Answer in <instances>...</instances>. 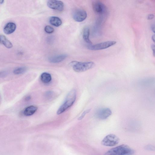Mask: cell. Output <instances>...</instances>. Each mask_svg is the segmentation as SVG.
I'll return each instance as SVG.
<instances>
[{
    "label": "cell",
    "instance_id": "cell-18",
    "mask_svg": "<svg viewBox=\"0 0 155 155\" xmlns=\"http://www.w3.org/2000/svg\"><path fill=\"white\" fill-rule=\"evenodd\" d=\"M44 30L46 33L49 34L53 33L54 31V28L50 26H46Z\"/></svg>",
    "mask_w": 155,
    "mask_h": 155
},
{
    "label": "cell",
    "instance_id": "cell-14",
    "mask_svg": "<svg viewBox=\"0 0 155 155\" xmlns=\"http://www.w3.org/2000/svg\"><path fill=\"white\" fill-rule=\"evenodd\" d=\"M0 44L3 45L6 47L10 48L13 45L11 42L3 35H0Z\"/></svg>",
    "mask_w": 155,
    "mask_h": 155
},
{
    "label": "cell",
    "instance_id": "cell-28",
    "mask_svg": "<svg viewBox=\"0 0 155 155\" xmlns=\"http://www.w3.org/2000/svg\"><path fill=\"white\" fill-rule=\"evenodd\" d=\"M1 72H0V75H1Z\"/></svg>",
    "mask_w": 155,
    "mask_h": 155
},
{
    "label": "cell",
    "instance_id": "cell-4",
    "mask_svg": "<svg viewBox=\"0 0 155 155\" xmlns=\"http://www.w3.org/2000/svg\"><path fill=\"white\" fill-rule=\"evenodd\" d=\"M117 42L114 41H106L94 45H90L88 46V48L91 51L101 50L113 46Z\"/></svg>",
    "mask_w": 155,
    "mask_h": 155
},
{
    "label": "cell",
    "instance_id": "cell-2",
    "mask_svg": "<svg viewBox=\"0 0 155 155\" xmlns=\"http://www.w3.org/2000/svg\"><path fill=\"white\" fill-rule=\"evenodd\" d=\"M134 151L127 145H123L112 149L104 155H131Z\"/></svg>",
    "mask_w": 155,
    "mask_h": 155
},
{
    "label": "cell",
    "instance_id": "cell-16",
    "mask_svg": "<svg viewBox=\"0 0 155 155\" xmlns=\"http://www.w3.org/2000/svg\"><path fill=\"white\" fill-rule=\"evenodd\" d=\"M50 22L52 25L56 26L59 27L62 24L61 20L58 17H52L50 19Z\"/></svg>",
    "mask_w": 155,
    "mask_h": 155
},
{
    "label": "cell",
    "instance_id": "cell-19",
    "mask_svg": "<svg viewBox=\"0 0 155 155\" xmlns=\"http://www.w3.org/2000/svg\"><path fill=\"white\" fill-rule=\"evenodd\" d=\"M90 110L91 109H88L86 110L85 111H84L83 113L81 116L79 118L78 120H82L84 117L89 112V111H90Z\"/></svg>",
    "mask_w": 155,
    "mask_h": 155
},
{
    "label": "cell",
    "instance_id": "cell-7",
    "mask_svg": "<svg viewBox=\"0 0 155 155\" xmlns=\"http://www.w3.org/2000/svg\"><path fill=\"white\" fill-rule=\"evenodd\" d=\"M73 17L76 21L81 22L83 21L86 18L87 14L86 12L83 9H77L73 12Z\"/></svg>",
    "mask_w": 155,
    "mask_h": 155
},
{
    "label": "cell",
    "instance_id": "cell-1",
    "mask_svg": "<svg viewBox=\"0 0 155 155\" xmlns=\"http://www.w3.org/2000/svg\"><path fill=\"white\" fill-rule=\"evenodd\" d=\"M76 91L73 89L68 94L64 103L59 108L57 112L58 115L62 113L70 107H71L75 102L76 96Z\"/></svg>",
    "mask_w": 155,
    "mask_h": 155
},
{
    "label": "cell",
    "instance_id": "cell-24",
    "mask_svg": "<svg viewBox=\"0 0 155 155\" xmlns=\"http://www.w3.org/2000/svg\"><path fill=\"white\" fill-rule=\"evenodd\" d=\"M151 48L153 52V55L154 56H155V45H152L151 46Z\"/></svg>",
    "mask_w": 155,
    "mask_h": 155
},
{
    "label": "cell",
    "instance_id": "cell-17",
    "mask_svg": "<svg viewBox=\"0 0 155 155\" xmlns=\"http://www.w3.org/2000/svg\"><path fill=\"white\" fill-rule=\"evenodd\" d=\"M27 70V68L25 67H19L16 68L13 71V73L16 75L22 74L25 73Z\"/></svg>",
    "mask_w": 155,
    "mask_h": 155
},
{
    "label": "cell",
    "instance_id": "cell-10",
    "mask_svg": "<svg viewBox=\"0 0 155 155\" xmlns=\"http://www.w3.org/2000/svg\"><path fill=\"white\" fill-rule=\"evenodd\" d=\"M67 57V55L62 54L55 55L48 59V61L50 62L56 63L61 62L64 60Z\"/></svg>",
    "mask_w": 155,
    "mask_h": 155
},
{
    "label": "cell",
    "instance_id": "cell-3",
    "mask_svg": "<svg viewBox=\"0 0 155 155\" xmlns=\"http://www.w3.org/2000/svg\"><path fill=\"white\" fill-rule=\"evenodd\" d=\"M74 71L80 73L86 71L93 68L95 65L92 62H79L73 61L71 63Z\"/></svg>",
    "mask_w": 155,
    "mask_h": 155
},
{
    "label": "cell",
    "instance_id": "cell-11",
    "mask_svg": "<svg viewBox=\"0 0 155 155\" xmlns=\"http://www.w3.org/2000/svg\"><path fill=\"white\" fill-rule=\"evenodd\" d=\"M16 25L13 23H9L7 24L4 28V32L6 34H10L15 31Z\"/></svg>",
    "mask_w": 155,
    "mask_h": 155
},
{
    "label": "cell",
    "instance_id": "cell-12",
    "mask_svg": "<svg viewBox=\"0 0 155 155\" xmlns=\"http://www.w3.org/2000/svg\"><path fill=\"white\" fill-rule=\"evenodd\" d=\"M38 109L37 107L34 105H31L26 107L24 110L23 114L25 116H29L33 115Z\"/></svg>",
    "mask_w": 155,
    "mask_h": 155
},
{
    "label": "cell",
    "instance_id": "cell-23",
    "mask_svg": "<svg viewBox=\"0 0 155 155\" xmlns=\"http://www.w3.org/2000/svg\"><path fill=\"white\" fill-rule=\"evenodd\" d=\"M31 96L30 95L27 96L25 98V100L27 102L31 100Z\"/></svg>",
    "mask_w": 155,
    "mask_h": 155
},
{
    "label": "cell",
    "instance_id": "cell-9",
    "mask_svg": "<svg viewBox=\"0 0 155 155\" xmlns=\"http://www.w3.org/2000/svg\"><path fill=\"white\" fill-rule=\"evenodd\" d=\"M112 114V111L109 108H104L100 109L97 111L95 114L96 116L101 119H107Z\"/></svg>",
    "mask_w": 155,
    "mask_h": 155
},
{
    "label": "cell",
    "instance_id": "cell-8",
    "mask_svg": "<svg viewBox=\"0 0 155 155\" xmlns=\"http://www.w3.org/2000/svg\"><path fill=\"white\" fill-rule=\"evenodd\" d=\"M47 5L49 8L60 12L62 11L64 9V4L60 1L50 0L48 1Z\"/></svg>",
    "mask_w": 155,
    "mask_h": 155
},
{
    "label": "cell",
    "instance_id": "cell-21",
    "mask_svg": "<svg viewBox=\"0 0 155 155\" xmlns=\"http://www.w3.org/2000/svg\"><path fill=\"white\" fill-rule=\"evenodd\" d=\"M145 149L147 150L152 151L154 150V147L151 145H147L145 147Z\"/></svg>",
    "mask_w": 155,
    "mask_h": 155
},
{
    "label": "cell",
    "instance_id": "cell-20",
    "mask_svg": "<svg viewBox=\"0 0 155 155\" xmlns=\"http://www.w3.org/2000/svg\"><path fill=\"white\" fill-rule=\"evenodd\" d=\"M53 95V91H47L45 93V96L48 98H50L52 97Z\"/></svg>",
    "mask_w": 155,
    "mask_h": 155
},
{
    "label": "cell",
    "instance_id": "cell-5",
    "mask_svg": "<svg viewBox=\"0 0 155 155\" xmlns=\"http://www.w3.org/2000/svg\"><path fill=\"white\" fill-rule=\"evenodd\" d=\"M119 139L114 134H110L105 137L102 142V144L105 146L112 147L117 145L119 143Z\"/></svg>",
    "mask_w": 155,
    "mask_h": 155
},
{
    "label": "cell",
    "instance_id": "cell-15",
    "mask_svg": "<svg viewBox=\"0 0 155 155\" xmlns=\"http://www.w3.org/2000/svg\"><path fill=\"white\" fill-rule=\"evenodd\" d=\"M41 81L45 84L50 83L52 80V76L50 74L47 73H44L40 76Z\"/></svg>",
    "mask_w": 155,
    "mask_h": 155
},
{
    "label": "cell",
    "instance_id": "cell-22",
    "mask_svg": "<svg viewBox=\"0 0 155 155\" xmlns=\"http://www.w3.org/2000/svg\"><path fill=\"white\" fill-rule=\"evenodd\" d=\"M154 17V16L153 14H151L147 16V18L148 20H152L153 19Z\"/></svg>",
    "mask_w": 155,
    "mask_h": 155
},
{
    "label": "cell",
    "instance_id": "cell-27",
    "mask_svg": "<svg viewBox=\"0 0 155 155\" xmlns=\"http://www.w3.org/2000/svg\"><path fill=\"white\" fill-rule=\"evenodd\" d=\"M4 2V1H3V0H2V1H0V4H2Z\"/></svg>",
    "mask_w": 155,
    "mask_h": 155
},
{
    "label": "cell",
    "instance_id": "cell-26",
    "mask_svg": "<svg viewBox=\"0 0 155 155\" xmlns=\"http://www.w3.org/2000/svg\"><path fill=\"white\" fill-rule=\"evenodd\" d=\"M152 39L153 41L154 42L155 41V36L154 35H153L152 37Z\"/></svg>",
    "mask_w": 155,
    "mask_h": 155
},
{
    "label": "cell",
    "instance_id": "cell-25",
    "mask_svg": "<svg viewBox=\"0 0 155 155\" xmlns=\"http://www.w3.org/2000/svg\"><path fill=\"white\" fill-rule=\"evenodd\" d=\"M151 30L154 33H155V26L154 25H152L151 26Z\"/></svg>",
    "mask_w": 155,
    "mask_h": 155
},
{
    "label": "cell",
    "instance_id": "cell-6",
    "mask_svg": "<svg viewBox=\"0 0 155 155\" xmlns=\"http://www.w3.org/2000/svg\"><path fill=\"white\" fill-rule=\"evenodd\" d=\"M92 6L94 12L98 15H103L107 12L106 7L100 1H94L93 3Z\"/></svg>",
    "mask_w": 155,
    "mask_h": 155
},
{
    "label": "cell",
    "instance_id": "cell-13",
    "mask_svg": "<svg viewBox=\"0 0 155 155\" xmlns=\"http://www.w3.org/2000/svg\"><path fill=\"white\" fill-rule=\"evenodd\" d=\"M90 30L88 27H86L84 28L82 32L83 39L86 43L90 45L92 44V43L89 39Z\"/></svg>",
    "mask_w": 155,
    "mask_h": 155
}]
</instances>
